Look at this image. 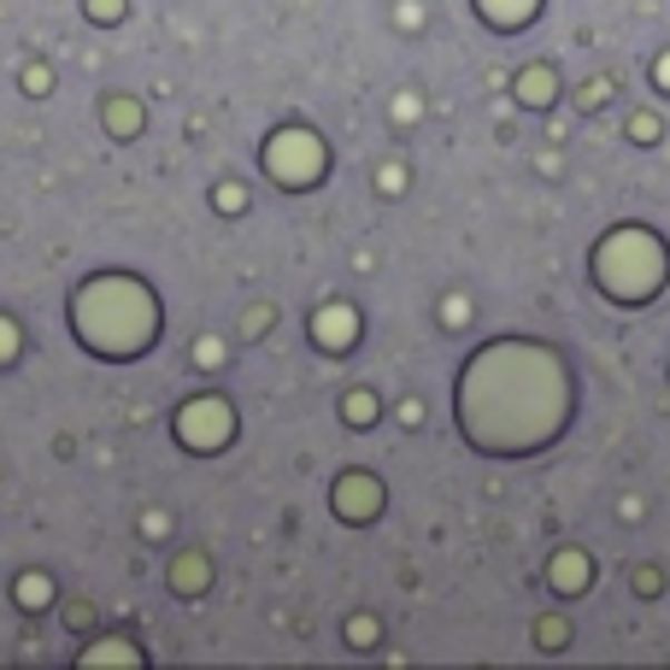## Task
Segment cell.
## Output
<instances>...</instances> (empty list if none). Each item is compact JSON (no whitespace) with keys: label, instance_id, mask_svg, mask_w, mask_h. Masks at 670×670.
Returning a JSON list of instances; mask_svg holds the SVG:
<instances>
[{"label":"cell","instance_id":"5","mask_svg":"<svg viewBox=\"0 0 670 670\" xmlns=\"http://www.w3.org/2000/svg\"><path fill=\"white\" fill-rule=\"evenodd\" d=\"M553 577H559V582H582V577H589V564H582V559H571V553H564V559L553 564Z\"/></svg>","mask_w":670,"mask_h":670},{"label":"cell","instance_id":"4","mask_svg":"<svg viewBox=\"0 0 670 670\" xmlns=\"http://www.w3.org/2000/svg\"><path fill=\"white\" fill-rule=\"evenodd\" d=\"M483 7H489V12L500 18V24H512V18H518V12H530L535 0H483Z\"/></svg>","mask_w":670,"mask_h":670},{"label":"cell","instance_id":"1","mask_svg":"<svg viewBox=\"0 0 670 670\" xmlns=\"http://www.w3.org/2000/svg\"><path fill=\"white\" fill-rule=\"evenodd\" d=\"M270 165H277V177L288 171L295 183H312V177H318V148H312L300 130H288V136L270 141Z\"/></svg>","mask_w":670,"mask_h":670},{"label":"cell","instance_id":"7","mask_svg":"<svg viewBox=\"0 0 670 670\" xmlns=\"http://www.w3.org/2000/svg\"><path fill=\"white\" fill-rule=\"evenodd\" d=\"M659 82H670V59H659Z\"/></svg>","mask_w":670,"mask_h":670},{"label":"cell","instance_id":"6","mask_svg":"<svg viewBox=\"0 0 670 670\" xmlns=\"http://www.w3.org/2000/svg\"><path fill=\"white\" fill-rule=\"evenodd\" d=\"M12 347H18V335H12V324H7V318H0V365L12 359Z\"/></svg>","mask_w":670,"mask_h":670},{"label":"cell","instance_id":"2","mask_svg":"<svg viewBox=\"0 0 670 670\" xmlns=\"http://www.w3.org/2000/svg\"><path fill=\"white\" fill-rule=\"evenodd\" d=\"M177 430H183V442H218V435H224V401H200V406H188Z\"/></svg>","mask_w":670,"mask_h":670},{"label":"cell","instance_id":"3","mask_svg":"<svg viewBox=\"0 0 670 670\" xmlns=\"http://www.w3.org/2000/svg\"><path fill=\"white\" fill-rule=\"evenodd\" d=\"M318 335H324V342H347V335H353V318H347V306H324V318H318Z\"/></svg>","mask_w":670,"mask_h":670}]
</instances>
